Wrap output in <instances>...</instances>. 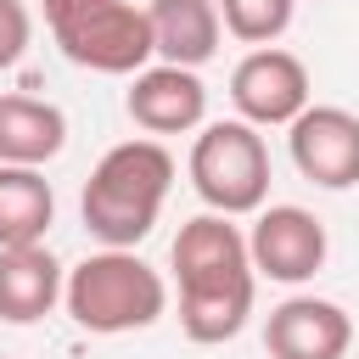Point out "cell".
<instances>
[{"label":"cell","instance_id":"4fadbf2b","mask_svg":"<svg viewBox=\"0 0 359 359\" xmlns=\"http://www.w3.org/2000/svg\"><path fill=\"white\" fill-rule=\"evenodd\" d=\"M67 146V118L62 107L39 95H0V163L39 168Z\"/></svg>","mask_w":359,"mask_h":359},{"label":"cell","instance_id":"7a4b0ae2","mask_svg":"<svg viewBox=\"0 0 359 359\" xmlns=\"http://www.w3.org/2000/svg\"><path fill=\"white\" fill-rule=\"evenodd\" d=\"M174 185V157L163 140H118L84 180L79 213L101 247H135L151 236Z\"/></svg>","mask_w":359,"mask_h":359},{"label":"cell","instance_id":"ba28073f","mask_svg":"<svg viewBox=\"0 0 359 359\" xmlns=\"http://www.w3.org/2000/svg\"><path fill=\"white\" fill-rule=\"evenodd\" d=\"M292 163L320 191L359 185V118L348 107H303L292 123Z\"/></svg>","mask_w":359,"mask_h":359},{"label":"cell","instance_id":"6da1fadb","mask_svg":"<svg viewBox=\"0 0 359 359\" xmlns=\"http://www.w3.org/2000/svg\"><path fill=\"white\" fill-rule=\"evenodd\" d=\"M180 275V331L191 342H230L252 314V258L247 236L224 213H196L174 236Z\"/></svg>","mask_w":359,"mask_h":359},{"label":"cell","instance_id":"7c38bea8","mask_svg":"<svg viewBox=\"0 0 359 359\" xmlns=\"http://www.w3.org/2000/svg\"><path fill=\"white\" fill-rule=\"evenodd\" d=\"M151 22V50L174 67H202L219 50V6L213 0H151L146 6Z\"/></svg>","mask_w":359,"mask_h":359},{"label":"cell","instance_id":"9c48e42d","mask_svg":"<svg viewBox=\"0 0 359 359\" xmlns=\"http://www.w3.org/2000/svg\"><path fill=\"white\" fill-rule=\"evenodd\" d=\"M269 359H342L353 348V320L331 297H286L264 320Z\"/></svg>","mask_w":359,"mask_h":359},{"label":"cell","instance_id":"8fae6325","mask_svg":"<svg viewBox=\"0 0 359 359\" xmlns=\"http://www.w3.org/2000/svg\"><path fill=\"white\" fill-rule=\"evenodd\" d=\"M62 264L50 258V247L28 241V247H0V320L6 325H34L62 303Z\"/></svg>","mask_w":359,"mask_h":359},{"label":"cell","instance_id":"277c9868","mask_svg":"<svg viewBox=\"0 0 359 359\" xmlns=\"http://www.w3.org/2000/svg\"><path fill=\"white\" fill-rule=\"evenodd\" d=\"M45 22H50V39L62 45V56L90 73L123 79L157 56L146 11L129 0H45Z\"/></svg>","mask_w":359,"mask_h":359},{"label":"cell","instance_id":"8992f818","mask_svg":"<svg viewBox=\"0 0 359 359\" xmlns=\"http://www.w3.org/2000/svg\"><path fill=\"white\" fill-rule=\"evenodd\" d=\"M325 224L297 208V202H275V208H258V224L247 236V258H252V275H269L280 286H297V280H314L325 269Z\"/></svg>","mask_w":359,"mask_h":359},{"label":"cell","instance_id":"2e32d148","mask_svg":"<svg viewBox=\"0 0 359 359\" xmlns=\"http://www.w3.org/2000/svg\"><path fill=\"white\" fill-rule=\"evenodd\" d=\"M28 39H34V17H28V6H22V0H0V73L22 62Z\"/></svg>","mask_w":359,"mask_h":359},{"label":"cell","instance_id":"52a82bcc","mask_svg":"<svg viewBox=\"0 0 359 359\" xmlns=\"http://www.w3.org/2000/svg\"><path fill=\"white\" fill-rule=\"evenodd\" d=\"M230 101L241 112V123L252 129H275V123H292L303 107H309V67L280 50V45H258L236 62L230 73Z\"/></svg>","mask_w":359,"mask_h":359},{"label":"cell","instance_id":"9a60e30c","mask_svg":"<svg viewBox=\"0 0 359 359\" xmlns=\"http://www.w3.org/2000/svg\"><path fill=\"white\" fill-rule=\"evenodd\" d=\"M213 6H219V22L241 45H275L297 11V0H213Z\"/></svg>","mask_w":359,"mask_h":359},{"label":"cell","instance_id":"30bf717a","mask_svg":"<svg viewBox=\"0 0 359 359\" xmlns=\"http://www.w3.org/2000/svg\"><path fill=\"white\" fill-rule=\"evenodd\" d=\"M123 107L146 135H185V129H196L208 118V84L196 79V67L157 62V67L135 73Z\"/></svg>","mask_w":359,"mask_h":359},{"label":"cell","instance_id":"5bb4252c","mask_svg":"<svg viewBox=\"0 0 359 359\" xmlns=\"http://www.w3.org/2000/svg\"><path fill=\"white\" fill-rule=\"evenodd\" d=\"M50 219H56L50 180H45L39 168L0 163V247H28V241H45Z\"/></svg>","mask_w":359,"mask_h":359},{"label":"cell","instance_id":"5b68a950","mask_svg":"<svg viewBox=\"0 0 359 359\" xmlns=\"http://www.w3.org/2000/svg\"><path fill=\"white\" fill-rule=\"evenodd\" d=\"M191 185L196 196L236 219V213H258L264 196H269V151H264V135L241 118H224V123H208L191 146Z\"/></svg>","mask_w":359,"mask_h":359},{"label":"cell","instance_id":"e0dca14e","mask_svg":"<svg viewBox=\"0 0 359 359\" xmlns=\"http://www.w3.org/2000/svg\"><path fill=\"white\" fill-rule=\"evenodd\" d=\"M0 359H6V353H0Z\"/></svg>","mask_w":359,"mask_h":359},{"label":"cell","instance_id":"3957f363","mask_svg":"<svg viewBox=\"0 0 359 359\" xmlns=\"http://www.w3.org/2000/svg\"><path fill=\"white\" fill-rule=\"evenodd\" d=\"M62 303H67V314H73L79 331H90V337H123V331H146V325L163 320L168 286H163V275L135 247H101L84 264L67 269Z\"/></svg>","mask_w":359,"mask_h":359}]
</instances>
